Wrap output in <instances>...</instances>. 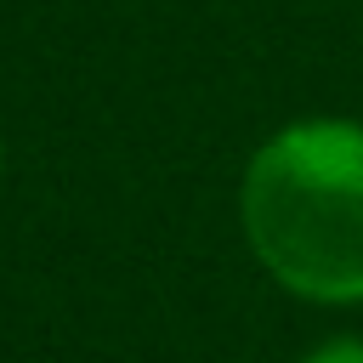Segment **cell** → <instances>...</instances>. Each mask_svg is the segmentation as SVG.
<instances>
[{
    "instance_id": "obj_1",
    "label": "cell",
    "mask_w": 363,
    "mask_h": 363,
    "mask_svg": "<svg viewBox=\"0 0 363 363\" xmlns=\"http://www.w3.org/2000/svg\"><path fill=\"white\" fill-rule=\"evenodd\" d=\"M238 221L255 261L301 301H363V125L295 119L272 130L238 187Z\"/></svg>"
},
{
    "instance_id": "obj_2",
    "label": "cell",
    "mask_w": 363,
    "mask_h": 363,
    "mask_svg": "<svg viewBox=\"0 0 363 363\" xmlns=\"http://www.w3.org/2000/svg\"><path fill=\"white\" fill-rule=\"evenodd\" d=\"M301 363H363V335H329V340H318Z\"/></svg>"
}]
</instances>
